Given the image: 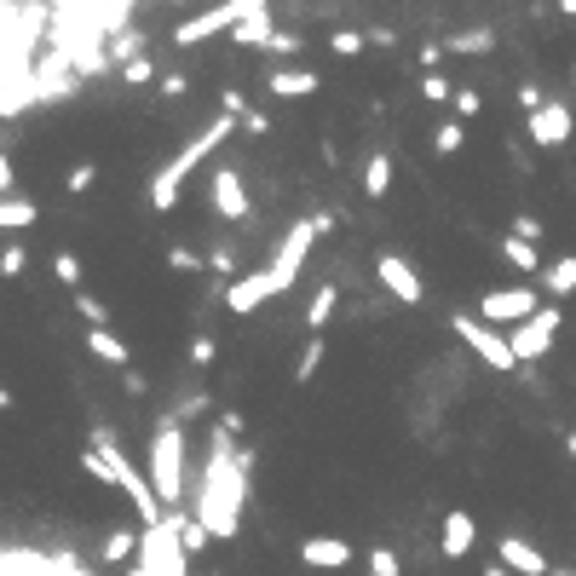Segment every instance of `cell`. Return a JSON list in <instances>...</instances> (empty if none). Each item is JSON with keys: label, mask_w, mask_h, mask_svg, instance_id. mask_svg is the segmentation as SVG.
Here are the masks:
<instances>
[{"label": "cell", "mask_w": 576, "mask_h": 576, "mask_svg": "<svg viewBox=\"0 0 576 576\" xmlns=\"http://www.w3.org/2000/svg\"><path fill=\"white\" fill-rule=\"evenodd\" d=\"M214 214L219 219H248V191H243V179H236L231 167L214 174Z\"/></svg>", "instance_id": "cell-17"}, {"label": "cell", "mask_w": 576, "mask_h": 576, "mask_svg": "<svg viewBox=\"0 0 576 576\" xmlns=\"http://www.w3.org/2000/svg\"><path fill=\"white\" fill-rule=\"evenodd\" d=\"M570 133H576V110L565 105V98H548L536 116H530V139L541 145V150H559V145H570Z\"/></svg>", "instance_id": "cell-12"}, {"label": "cell", "mask_w": 576, "mask_h": 576, "mask_svg": "<svg viewBox=\"0 0 576 576\" xmlns=\"http://www.w3.org/2000/svg\"><path fill=\"white\" fill-rule=\"evenodd\" d=\"M271 36H277V29H271V12H254V18H243L231 29V47H265Z\"/></svg>", "instance_id": "cell-23"}, {"label": "cell", "mask_w": 576, "mask_h": 576, "mask_svg": "<svg viewBox=\"0 0 576 576\" xmlns=\"http://www.w3.org/2000/svg\"><path fill=\"white\" fill-rule=\"evenodd\" d=\"M208 271H214V277H231V271H236V254H231V243H214V254H208Z\"/></svg>", "instance_id": "cell-38"}, {"label": "cell", "mask_w": 576, "mask_h": 576, "mask_svg": "<svg viewBox=\"0 0 576 576\" xmlns=\"http://www.w3.org/2000/svg\"><path fill=\"white\" fill-rule=\"evenodd\" d=\"M403 565H398V554L392 548H369V576H398Z\"/></svg>", "instance_id": "cell-37"}, {"label": "cell", "mask_w": 576, "mask_h": 576, "mask_svg": "<svg viewBox=\"0 0 576 576\" xmlns=\"http://www.w3.org/2000/svg\"><path fill=\"white\" fill-rule=\"evenodd\" d=\"M421 98L427 105H456V87L445 76H421Z\"/></svg>", "instance_id": "cell-33"}, {"label": "cell", "mask_w": 576, "mask_h": 576, "mask_svg": "<svg viewBox=\"0 0 576 576\" xmlns=\"http://www.w3.org/2000/svg\"><path fill=\"white\" fill-rule=\"evenodd\" d=\"M191 358H196V363H214V341H208V334H196V346H191Z\"/></svg>", "instance_id": "cell-47"}, {"label": "cell", "mask_w": 576, "mask_h": 576, "mask_svg": "<svg viewBox=\"0 0 576 576\" xmlns=\"http://www.w3.org/2000/svg\"><path fill=\"white\" fill-rule=\"evenodd\" d=\"M36 202H29V196H0V231H29V225H36Z\"/></svg>", "instance_id": "cell-22"}, {"label": "cell", "mask_w": 576, "mask_h": 576, "mask_svg": "<svg viewBox=\"0 0 576 576\" xmlns=\"http://www.w3.org/2000/svg\"><path fill=\"white\" fill-rule=\"evenodd\" d=\"M485 576H514V570H507V565L496 559V565H485Z\"/></svg>", "instance_id": "cell-49"}, {"label": "cell", "mask_w": 576, "mask_h": 576, "mask_svg": "<svg viewBox=\"0 0 576 576\" xmlns=\"http://www.w3.org/2000/svg\"><path fill=\"white\" fill-rule=\"evenodd\" d=\"M554 334H559V312H554V306H541V312H536V318H525L519 329H507V346H514V358H519V363H536V358H548Z\"/></svg>", "instance_id": "cell-9"}, {"label": "cell", "mask_w": 576, "mask_h": 576, "mask_svg": "<svg viewBox=\"0 0 576 576\" xmlns=\"http://www.w3.org/2000/svg\"><path fill=\"white\" fill-rule=\"evenodd\" d=\"M271 92H277V98H312L318 76L312 70H271Z\"/></svg>", "instance_id": "cell-21"}, {"label": "cell", "mask_w": 576, "mask_h": 576, "mask_svg": "<svg viewBox=\"0 0 576 576\" xmlns=\"http://www.w3.org/2000/svg\"><path fill=\"white\" fill-rule=\"evenodd\" d=\"M23 265H29V254H23L18 243H7V248H0V271H7V277H23Z\"/></svg>", "instance_id": "cell-39"}, {"label": "cell", "mask_w": 576, "mask_h": 576, "mask_svg": "<svg viewBox=\"0 0 576 576\" xmlns=\"http://www.w3.org/2000/svg\"><path fill=\"white\" fill-rule=\"evenodd\" d=\"M501 260H507V265H519V271H541V254H536V243H525V236H514V231L501 236Z\"/></svg>", "instance_id": "cell-25"}, {"label": "cell", "mask_w": 576, "mask_h": 576, "mask_svg": "<svg viewBox=\"0 0 576 576\" xmlns=\"http://www.w3.org/2000/svg\"><path fill=\"white\" fill-rule=\"evenodd\" d=\"M375 277H381V289L392 300H403V306H421V300H427V283L416 277V265L403 260V254H392V248L375 254Z\"/></svg>", "instance_id": "cell-11"}, {"label": "cell", "mask_w": 576, "mask_h": 576, "mask_svg": "<svg viewBox=\"0 0 576 576\" xmlns=\"http://www.w3.org/2000/svg\"><path fill=\"white\" fill-rule=\"evenodd\" d=\"M92 185H98V167H92V162H76L70 179H64V191H70V196H81V191H92Z\"/></svg>", "instance_id": "cell-35"}, {"label": "cell", "mask_w": 576, "mask_h": 576, "mask_svg": "<svg viewBox=\"0 0 576 576\" xmlns=\"http://www.w3.org/2000/svg\"><path fill=\"white\" fill-rule=\"evenodd\" d=\"M496 554H501V565L514 570V576H554V570H548V554H541L536 541H525V536H501Z\"/></svg>", "instance_id": "cell-14"}, {"label": "cell", "mask_w": 576, "mask_h": 576, "mask_svg": "<svg viewBox=\"0 0 576 576\" xmlns=\"http://www.w3.org/2000/svg\"><path fill=\"white\" fill-rule=\"evenodd\" d=\"M514 236H525V243H541V219L519 214V219H514Z\"/></svg>", "instance_id": "cell-45"}, {"label": "cell", "mask_w": 576, "mask_h": 576, "mask_svg": "<svg viewBox=\"0 0 576 576\" xmlns=\"http://www.w3.org/2000/svg\"><path fill=\"white\" fill-rule=\"evenodd\" d=\"M565 450H570V456H576V432H570V438H565Z\"/></svg>", "instance_id": "cell-52"}, {"label": "cell", "mask_w": 576, "mask_h": 576, "mask_svg": "<svg viewBox=\"0 0 576 576\" xmlns=\"http://www.w3.org/2000/svg\"><path fill=\"white\" fill-rule=\"evenodd\" d=\"M87 352L116 363V369H127V346H121V334H110V329H87Z\"/></svg>", "instance_id": "cell-24"}, {"label": "cell", "mask_w": 576, "mask_h": 576, "mask_svg": "<svg viewBox=\"0 0 576 576\" xmlns=\"http://www.w3.org/2000/svg\"><path fill=\"white\" fill-rule=\"evenodd\" d=\"M479 110H485V98L472 92V87H461V92H456V116H461V121H472Z\"/></svg>", "instance_id": "cell-40"}, {"label": "cell", "mask_w": 576, "mask_h": 576, "mask_svg": "<svg viewBox=\"0 0 576 576\" xmlns=\"http://www.w3.org/2000/svg\"><path fill=\"white\" fill-rule=\"evenodd\" d=\"M334 306H341V289H334V283H323V289L312 294V312H306V329H312V334H323V323L334 318Z\"/></svg>", "instance_id": "cell-27"}, {"label": "cell", "mask_w": 576, "mask_h": 576, "mask_svg": "<svg viewBox=\"0 0 576 576\" xmlns=\"http://www.w3.org/2000/svg\"><path fill=\"white\" fill-rule=\"evenodd\" d=\"M36 92H41V105H58V98H70L76 92V76L64 70V58H52V70L36 76Z\"/></svg>", "instance_id": "cell-18"}, {"label": "cell", "mask_w": 576, "mask_h": 576, "mask_svg": "<svg viewBox=\"0 0 576 576\" xmlns=\"http://www.w3.org/2000/svg\"><path fill=\"white\" fill-rule=\"evenodd\" d=\"M271 294H283L271 271H254V277H236V283L225 289V312H231V318H248V312H260V306H265Z\"/></svg>", "instance_id": "cell-13"}, {"label": "cell", "mask_w": 576, "mask_h": 576, "mask_svg": "<svg viewBox=\"0 0 576 576\" xmlns=\"http://www.w3.org/2000/svg\"><path fill=\"white\" fill-rule=\"evenodd\" d=\"M12 403H18V398H12V392H7V387H0V410H12Z\"/></svg>", "instance_id": "cell-51"}, {"label": "cell", "mask_w": 576, "mask_h": 576, "mask_svg": "<svg viewBox=\"0 0 576 576\" xmlns=\"http://www.w3.org/2000/svg\"><path fill=\"white\" fill-rule=\"evenodd\" d=\"M369 41L358 36V29H334V36H329V52H341V58H358Z\"/></svg>", "instance_id": "cell-34"}, {"label": "cell", "mask_w": 576, "mask_h": 576, "mask_svg": "<svg viewBox=\"0 0 576 576\" xmlns=\"http://www.w3.org/2000/svg\"><path fill=\"white\" fill-rule=\"evenodd\" d=\"M334 219L329 214H312V219H300V225H289L283 231V243H277V254H271V277H277V289L289 294L294 283H300V265H306V254H312V243H318V231H329Z\"/></svg>", "instance_id": "cell-5"}, {"label": "cell", "mask_w": 576, "mask_h": 576, "mask_svg": "<svg viewBox=\"0 0 576 576\" xmlns=\"http://www.w3.org/2000/svg\"><path fill=\"white\" fill-rule=\"evenodd\" d=\"M231 133H236V127H231V116H214V121L202 127L196 139H191V145H185V150L174 156V162L162 167V174L150 179V208H156V214H167V208H174V202H179V185H185V179L196 174V167L208 162V156H214V150H219L225 139H231Z\"/></svg>", "instance_id": "cell-2"}, {"label": "cell", "mask_w": 576, "mask_h": 576, "mask_svg": "<svg viewBox=\"0 0 576 576\" xmlns=\"http://www.w3.org/2000/svg\"><path fill=\"white\" fill-rule=\"evenodd\" d=\"M52 277L70 289V294H81V260H76V254H52Z\"/></svg>", "instance_id": "cell-30"}, {"label": "cell", "mask_w": 576, "mask_h": 576, "mask_svg": "<svg viewBox=\"0 0 576 576\" xmlns=\"http://www.w3.org/2000/svg\"><path fill=\"white\" fill-rule=\"evenodd\" d=\"M554 576H576V570H554Z\"/></svg>", "instance_id": "cell-53"}, {"label": "cell", "mask_w": 576, "mask_h": 576, "mask_svg": "<svg viewBox=\"0 0 576 576\" xmlns=\"http://www.w3.org/2000/svg\"><path fill=\"white\" fill-rule=\"evenodd\" d=\"M490 47H496L490 29H461V36L450 41V52H461V58H479V52H490Z\"/></svg>", "instance_id": "cell-28"}, {"label": "cell", "mask_w": 576, "mask_h": 576, "mask_svg": "<svg viewBox=\"0 0 576 576\" xmlns=\"http://www.w3.org/2000/svg\"><path fill=\"white\" fill-rule=\"evenodd\" d=\"M81 472H87V479H98V485H116V472H110V461L98 456L92 445H87V456H81Z\"/></svg>", "instance_id": "cell-36"}, {"label": "cell", "mask_w": 576, "mask_h": 576, "mask_svg": "<svg viewBox=\"0 0 576 576\" xmlns=\"http://www.w3.org/2000/svg\"><path fill=\"white\" fill-rule=\"evenodd\" d=\"M248 461L254 456H231V432L219 427L208 461H202V485H196V519L208 536L231 541L243 530V501H248Z\"/></svg>", "instance_id": "cell-1"}, {"label": "cell", "mask_w": 576, "mask_h": 576, "mask_svg": "<svg viewBox=\"0 0 576 576\" xmlns=\"http://www.w3.org/2000/svg\"><path fill=\"white\" fill-rule=\"evenodd\" d=\"M570 87H576V70H570Z\"/></svg>", "instance_id": "cell-54"}, {"label": "cell", "mask_w": 576, "mask_h": 576, "mask_svg": "<svg viewBox=\"0 0 576 576\" xmlns=\"http://www.w3.org/2000/svg\"><path fill=\"white\" fill-rule=\"evenodd\" d=\"M265 52H277V58H294V52H300V36H289V29H277V36L265 41Z\"/></svg>", "instance_id": "cell-41"}, {"label": "cell", "mask_w": 576, "mask_h": 576, "mask_svg": "<svg viewBox=\"0 0 576 576\" xmlns=\"http://www.w3.org/2000/svg\"><path fill=\"white\" fill-rule=\"evenodd\" d=\"M76 312L87 318V329H110V306H105V300H92L87 289L76 294Z\"/></svg>", "instance_id": "cell-31"}, {"label": "cell", "mask_w": 576, "mask_h": 576, "mask_svg": "<svg viewBox=\"0 0 576 576\" xmlns=\"http://www.w3.org/2000/svg\"><path fill=\"white\" fill-rule=\"evenodd\" d=\"M300 565H312V570H346L352 565V541H341V536H306V541H300Z\"/></svg>", "instance_id": "cell-16"}, {"label": "cell", "mask_w": 576, "mask_h": 576, "mask_svg": "<svg viewBox=\"0 0 576 576\" xmlns=\"http://www.w3.org/2000/svg\"><path fill=\"white\" fill-rule=\"evenodd\" d=\"M121 76H127L133 87H145V81H150L156 70H150V58H133V64H121Z\"/></svg>", "instance_id": "cell-42"}, {"label": "cell", "mask_w": 576, "mask_h": 576, "mask_svg": "<svg viewBox=\"0 0 576 576\" xmlns=\"http://www.w3.org/2000/svg\"><path fill=\"white\" fill-rule=\"evenodd\" d=\"M150 485H156V496H162L167 514L185 501V432H179L174 416H167V421L156 427V438H150Z\"/></svg>", "instance_id": "cell-4"}, {"label": "cell", "mask_w": 576, "mask_h": 576, "mask_svg": "<svg viewBox=\"0 0 576 576\" xmlns=\"http://www.w3.org/2000/svg\"><path fill=\"white\" fill-rule=\"evenodd\" d=\"M139 541H145V530H110V536H105V554H98V559H105V565H127Z\"/></svg>", "instance_id": "cell-26"}, {"label": "cell", "mask_w": 576, "mask_h": 576, "mask_svg": "<svg viewBox=\"0 0 576 576\" xmlns=\"http://www.w3.org/2000/svg\"><path fill=\"white\" fill-rule=\"evenodd\" d=\"M554 7H559L565 18H576V0H554Z\"/></svg>", "instance_id": "cell-50"}, {"label": "cell", "mask_w": 576, "mask_h": 576, "mask_svg": "<svg viewBox=\"0 0 576 576\" xmlns=\"http://www.w3.org/2000/svg\"><path fill=\"white\" fill-rule=\"evenodd\" d=\"M472 541H479V525H472V514H467V507H450V514H445V530H438V554H445V559H467Z\"/></svg>", "instance_id": "cell-15"}, {"label": "cell", "mask_w": 576, "mask_h": 576, "mask_svg": "<svg viewBox=\"0 0 576 576\" xmlns=\"http://www.w3.org/2000/svg\"><path fill=\"white\" fill-rule=\"evenodd\" d=\"M363 191H369V202H381V196L392 191V156H387V150H369V162H363Z\"/></svg>", "instance_id": "cell-19"}, {"label": "cell", "mask_w": 576, "mask_h": 576, "mask_svg": "<svg viewBox=\"0 0 576 576\" xmlns=\"http://www.w3.org/2000/svg\"><path fill=\"white\" fill-rule=\"evenodd\" d=\"M0 196H18V174H12L7 156H0Z\"/></svg>", "instance_id": "cell-46"}, {"label": "cell", "mask_w": 576, "mask_h": 576, "mask_svg": "<svg viewBox=\"0 0 576 576\" xmlns=\"http://www.w3.org/2000/svg\"><path fill=\"white\" fill-rule=\"evenodd\" d=\"M450 323H456V334H461V346H467L472 358H479L485 369H501V375H507V369H519L514 346H507V334H501V329H490L485 318H467V312H456Z\"/></svg>", "instance_id": "cell-6"}, {"label": "cell", "mask_w": 576, "mask_h": 576, "mask_svg": "<svg viewBox=\"0 0 576 576\" xmlns=\"http://www.w3.org/2000/svg\"><path fill=\"white\" fill-rule=\"evenodd\" d=\"M541 289H548L554 300H565V294H576V254H559L548 271H541Z\"/></svg>", "instance_id": "cell-20"}, {"label": "cell", "mask_w": 576, "mask_h": 576, "mask_svg": "<svg viewBox=\"0 0 576 576\" xmlns=\"http://www.w3.org/2000/svg\"><path fill=\"white\" fill-rule=\"evenodd\" d=\"M162 92H167V98H185L191 87H185V76H162Z\"/></svg>", "instance_id": "cell-48"}, {"label": "cell", "mask_w": 576, "mask_h": 576, "mask_svg": "<svg viewBox=\"0 0 576 576\" xmlns=\"http://www.w3.org/2000/svg\"><path fill=\"white\" fill-rule=\"evenodd\" d=\"M92 450H98V456L110 461V472H116V490H121V496H127L133 507H139V519H145V530H156V525L167 519V507H162L156 485H150L145 472H139V467L127 461V450H121L116 438H110V427H92Z\"/></svg>", "instance_id": "cell-3"}, {"label": "cell", "mask_w": 576, "mask_h": 576, "mask_svg": "<svg viewBox=\"0 0 576 576\" xmlns=\"http://www.w3.org/2000/svg\"><path fill=\"white\" fill-rule=\"evenodd\" d=\"M318 363H323V334H312V341H306V352H300V369H294V381L306 387V381L318 375Z\"/></svg>", "instance_id": "cell-32"}, {"label": "cell", "mask_w": 576, "mask_h": 576, "mask_svg": "<svg viewBox=\"0 0 576 576\" xmlns=\"http://www.w3.org/2000/svg\"><path fill=\"white\" fill-rule=\"evenodd\" d=\"M133 576H185V541H179V530L167 525V519H162L156 530H145Z\"/></svg>", "instance_id": "cell-7"}, {"label": "cell", "mask_w": 576, "mask_h": 576, "mask_svg": "<svg viewBox=\"0 0 576 576\" xmlns=\"http://www.w3.org/2000/svg\"><path fill=\"white\" fill-rule=\"evenodd\" d=\"M167 265H174V271H202L208 260H196L191 248H167Z\"/></svg>", "instance_id": "cell-43"}, {"label": "cell", "mask_w": 576, "mask_h": 576, "mask_svg": "<svg viewBox=\"0 0 576 576\" xmlns=\"http://www.w3.org/2000/svg\"><path fill=\"white\" fill-rule=\"evenodd\" d=\"M519 105H525V116H536L541 105H548V98H541V87H536V81H525V87H519Z\"/></svg>", "instance_id": "cell-44"}, {"label": "cell", "mask_w": 576, "mask_h": 576, "mask_svg": "<svg viewBox=\"0 0 576 576\" xmlns=\"http://www.w3.org/2000/svg\"><path fill=\"white\" fill-rule=\"evenodd\" d=\"M541 312V300H536V289H490L485 300H479V318L496 329V323H507V329H519L525 318H536Z\"/></svg>", "instance_id": "cell-10"}, {"label": "cell", "mask_w": 576, "mask_h": 576, "mask_svg": "<svg viewBox=\"0 0 576 576\" xmlns=\"http://www.w3.org/2000/svg\"><path fill=\"white\" fill-rule=\"evenodd\" d=\"M243 18H254L243 0H219V7H208V12H196V18H185L179 29H174V47H202V41H214V36H225V29H236Z\"/></svg>", "instance_id": "cell-8"}, {"label": "cell", "mask_w": 576, "mask_h": 576, "mask_svg": "<svg viewBox=\"0 0 576 576\" xmlns=\"http://www.w3.org/2000/svg\"><path fill=\"white\" fill-rule=\"evenodd\" d=\"M467 145V133H461V121H438V133H432V150L438 156H456Z\"/></svg>", "instance_id": "cell-29"}]
</instances>
